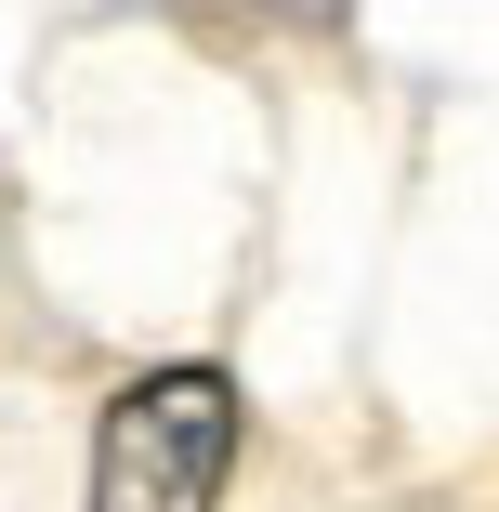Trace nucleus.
<instances>
[{
  "label": "nucleus",
  "mask_w": 499,
  "mask_h": 512,
  "mask_svg": "<svg viewBox=\"0 0 499 512\" xmlns=\"http://www.w3.org/2000/svg\"><path fill=\"white\" fill-rule=\"evenodd\" d=\"M237 434H250L237 368H211V355L132 368L106 394V421H92V499L79 512H211L237 473Z\"/></svg>",
  "instance_id": "nucleus-1"
}]
</instances>
